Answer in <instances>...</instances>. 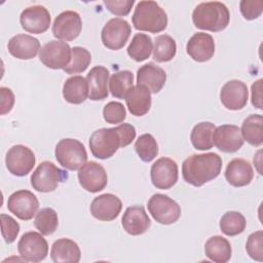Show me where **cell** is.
Returning <instances> with one entry per match:
<instances>
[{
    "label": "cell",
    "instance_id": "6da1fadb",
    "mask_svg": "<svg viewBox=\"0 0 263 263\" xmlns=\"http://www.w3.org/2000/svg\"><path fill=\"white\" fill-rule=\"evenodd\" d=\"M136 138V128L129 123L95 130L89 138L91 154L99 159L112 157L119 148L128 146Z\"/></svg>",
    "mask_w": 263,
    "mask_h": 263
},
{
    "label": "cell",
    "instance_id": "7a4b0ae2",
    "mask_svg": "<svg viewBox=\"0 0 263 263\" xmlns=\"http://www.w3.org/2000/svg\"><path fill=\"white\" fill-rule=\"evenodd\" d=\"M222 168L221 157L214 152L192 154L187 157L182 164L183 179L195 187L216 179Z\"/></svg>",
    "mask_w": 263,
    "mask_h": 263
},
{
    "label": "cell",
    "instance_id": "3957f363",
    "mask_svg": "<svg viewBox=\"0 0 263 263\" xmlns=\"http://www.w3.org/2000/svg\"><path fill=\"white\" fill-rule=\"evenodd\" d=\"M192 21L198 29L220 32L228 26L230 13L227 6L222 2H201L192 12Z\"/></svg>",
    "mask_w": 263,
    "mask_h": 263
},
{
    "label": "cell",
    "instance_id": "277c9868",
    "mask_svg": "<svg viewBox=\"0 0 263 263\" xmlns=\"http://www.w3.org/2000/svg\"><path fill=\"white\" fill-rule=\"evenodd\" d=\"M132 21L137 30L150 33H159L167 26L166 12L151 0L137 3Z\"/></svg>",
    "mask_w": 263,
    "mask_h": 263
},
{
    "label": "cell",
    "instance_id": "5b68a950",
    "mask_svg": "<svg viewBox=\"0 0 263 263\" xmlns=\"http://www.w3.org/2000/svg\"><path fill=\"white\" fill-rule=\"evenodd\" d=\"M54 155L58 162L69 171L79 170L87 160L84 145L76 139H62L55 146Z\"/></svg>",
    "mask_w": 263,
    "mask_h": 263
},
{
    "label": "cell",
    "instance_id": "8992f818",
    "mask_svg": "<svg viewBox=\"0 0 263 263\" xmlns=\"http://www.w3.org/2000/svg\"><path fill=\"white\" fill-rule=\"evenodd\" d=\"M68 178V173L51 161L41 162L31 176V185L38 192H52L61 182Z\"/></svg>",
    "mask_w": 263,
    "mask_h": 263
},
{
    "label": "cell",
    "instance_id": "52a82bcc",
    "mask_svg": "<svg viewBox=\"0 0 263 263\" xmlns=\"http://www.w3.org/2000/svg\"><path fill=\"white\" fill-rule=\"evenodd\" d=\"M148 211L159 224L170 225L177 222L181 216V206L165 194H153L147 203Z\"/></svg>",
    "mask_w": 263,
    "mask_h": 263
},
{
    "label": "cell",
    "instance_id": "ba28073f",
    "mask_svg": "<svg viewBox=\"0 0 263 263\" xmlns=\"http://www.w3.org/2000/svg\"><path fill=\"white\" fill-rule=\"evenodd\" d=\"M72 48L62 40H51L45 43L39 51L40 62L47 68L65 69L71 62Z\"/></svg>",
    "mask_w": 263,
    "mask_h": 263
},
{
    "label": "cell",
    "instance_id": "9c48e42d",
    "mask_svg": "<svg viewBox=\"0 0 263 263\" xmlns=\"http://www.w3.org/2000/svg\"><path fill=\"white\" fill-rule=\"evenodd\" d=\"M21 257L28 262H40L48 254V243L41 233L28 231L22 235L17 242Z\"/></svg>",
    "mask_w": 263,
    "mask_h": 263
},
{
    "label": "cell",
    "instance_id": "30bf717a",
    "mask_svg": "<svg viewBox=\"0 0 263 263\" xmlns=\"http://www.w3.org/2000/svg\"><path fill=\"white\" fill-rule=\"evenodd\" d=\"M132 28L128 22L120 17L109 20L102 29L101 39L105 47L111 50L122 48L129 38Z\"/></svg>",
    "mask_w": 263,
    "mask_h": 263
},
{
    "label": "cell",
    "instance_id": "8fae6325",
    "mask_svg": "<svg viewBox=\"0 0 263 263\" xmlns=\"http://www.w3.org/2000/svg\"><path fill=\"white\" fill-rule=\"evenodd\" d=\"M35 154L27 146L14 145L6 153L5 164L10 174L16 177L28 175L35 165Z\"/></svg>",
    "mask_w": 263,
    "mask_h": 263
},
{
    "label": "cell",
    "instance_id": "7c38bea8",
    "mask_svg": "<svg viewBox=\"0 0 263 263\" xmlns=\"http://www.w3.org/2000/svg\"><path fill=\"white\" fill-rule=\"evenodd\" d=\"M39 208L37 196L26 189L13 192L7 200V209L11 214L23 221L31 220Z\"/></svg>",
    "mask_w": 263,
    "mask_h": 263
},
{
    "label": "cell",
    "instance_id": "4fadbf2b",
    "mask_svg": "<svg viewBox=\"0 0 263 263\" xmlns=\"http://www.w3.org/2000/svg\"><path fill=\"white\" fill-rule=\"evenodd\" d=\"M178 164L168 157L158 158L150 170L151 182L157 189H170L178 181Z\"/></svg>",
    "mask_w": 263,
    "mask_h": 263
},
{
    "label": "cell",
    "instance_id": "5bb4252c",
    "mask_svg": "<svg viewBox=\"0 0 263 263\" xmlns=\"http://www.w3.org/2000/svg\"><path fill=\"white\" fill-rule=\"evenodd\" d=\"M82 29V21L78 12L66 10L61 12L52 24V34L62 41H72L77 38Z\"/></svg>",
    "mask_w": 263,
    "mask_h": 263
},
{
    "label": "cell",
    "instance_id": "9a60e30c",
    "mask_svg": "<svg viewBox=\"0 0 263 263\" xmlns=\"http://www.w3.org/2000/svg\"><path fill=\"white\" fill-rule=\"evenodd\" d=\"M77 176L82 188L90 193L102 191L108 183V177L104 166L96 161L85 162L78 170Z\"/></svg>",
    "mask_w": 263,
    "mask_h": 263
},
{
    "label": "cell",
    "instance_id": "2e32d148",
    "mask_svg": "<svg viewBox=\"0 0 263 263\" xmlns=\"http://www.w3.org/2000/svg\"><path fill=\"white\" fill-rule=\"evenodd\" d=\"M50 13L42 5H33L25 8L20 15L22 28L33 34H41L48 30L50 25Z\"/></svg>",
    "mask_w": 263,
    "mask_h": 263
},
{
    "label": "cell",
    "instance_id": "e0dca14e",
    "mask_svg": "<svg viewBox=\"0 0 263 263\" xmlns=\"http://www.w3.org/2000/svg\"><path fill=\"white\" fill-rule=\"evenodd\" d=\"M240 128L234 124H222L215 128L213 134L214 145L222 152L233 153L243 145Z\"/></svg>",
    "mask_w": 263,
    "mask_h": 263
},
{
    "label": "cell",
    "instance_id": "ac0fdd59",
    "mask_svg": "<svg viewBox=\"0 0 263 263\" xmlns=\"http://www.w3.org/2000/svg\"><path fill=\"white\" fill-rule=\"evenodd\" d=\"M249 99L248 86L240 80H229L221 88L220 100L224 107L228 110H240L242 109Z\"/></svg>",
    "mask_w": 263,
    "mask_h": 263
},
{
    "label": "cell",
    "instance_id": "d6986e66",
    "mask_svg": "<svg viewBox=\"0 0 263 263\" xmlns=\"http://www.w3.org/2000/svg\"><path fill=\"white\" fill-rule=\"evenodd\" d=\"M122 209L120 198L112 193H104L93 198L90 214L100 221H112L118 217Z\"/></svg>",
    "mask_w": 263,
    "mask_h": 263
},
{
    "label": "cell",
    "instance_id": "ffe728a7",
    "mask_svg": "<svg viewBox=\"0 0 263 263\" xmlns=\"http://www.w3.org/2000/svg\"><path fill=\"white\" fill-rule=\"evenodd\" d=\"M186 50L189 57L195 62H208L214 57L215 53L214 38L208 33H195L188 40Z\"/></svg>",
    "mask_w": 263,
    "mask_h": 263
},
{
    "label": "cell",
    "instance_id": "44dd1931",
    "mask_svg": "<svg viewBox=\"0 0 263 263\" xmlns=\"http://www.w3.org/2000/svg\"><path fill=\"white\" fill-rule=\"evenodd\" d=\"M166 73L154 63H148L141 66L137 71V82L146 87L150 92L157 93L164 86Z\"/></svg>",
    "mask_w": 263,
    "mask_h": 263
},
{
    "label": "cell",
    "instance_id": "7402d4cb",
    "mask_svg": "<svg viewBox=\"0 0 263 263\" xmlns=\"http://www.w3.org/2000/svg\"><path fill=\"white\" fill-rule=\"evenodd\" d=\"M121 223L123 229L130 235L143 234L151 225L150 218L142 205L128 206L122 216Z\"/></svg>",
    "mask_w": 263,
    "mask_h": 263
},
{
    "label": "cell",
    "instance_id": "603a6c76",
    "mask_svg": "<svg viewBox=\"0 0 263 263\" xmlns=\"http://www.w3.org/2000/svg\"><path fill=\"white\" fill-rule=\"evenodd\" d=\"M7 48L9 53L18 60H31L40 51V42L28 34H17L9 39Z\"/></svg>",
    "mask_w": 263,
    "mask_h": 263
},
{
    "label": "cell",
    "instance_id": "cb8c5ba5",
    "mask_svg": "<svg viewBox=\"0 0 263 263\" xmlns=\"http://www.w3.org/2000/svg\"><path fill=\"white\" fill-rule=\"evenodd\" d=\"M254 177V171L251 163L243 158H234L230 160L225 170L227 182L234 187H243L251 183Z\"/></svg>",
    "mask_w": 263,
    "mask_h": 263
},
{
    "label": "cell",
    "instance_id": "d4e9b609",
    "mask_svg": "<svg viewBox=\"0 0 263 263\" xmlns=\"http://www.w3.org/2000/svg\"><path fill=\"white\" fill-rule=\"evenodd\" d=\"M109 74V70L104 66H95L88 72L86 80L89 87L88 98L91 101H101L108 97Z\"/></svg>",
    "mask_w": 263,
    "mask_h": 263
},
{
    "label": "cell",
    "instance_id": "484cf974",
    "mask_svg": "<svg viewBox=\"0 0 263 263\" xmlns=\"http://www.w3.org/2000/svg\"><path fill=\"white\" fill-rule=\"evenodd\" d=\"M50 257L54 263H78L81 258V252L74 240L60 238L52 243Z\"/></svg>",
    "mask_w": 263,
    "mask_h": 263
},
{
    "label": "cell",
    "instance_id": "4316f807",
    "mask_svg": "<svg viewBox=\"0 0 263 263\" xmlns=\"http://www.w3.org/2000/svg\"><path fill=\"white\" fill-rule=\"evenodd\" d=\"M89 95V87L86 78L80 75L69 77L63 86L64 99L74 105L83 103Z\"/></svg>",
    "mask_w": 263,
    "mask_h": 263
},
{
    "label": "cell",
    "instance_id": "83f0119b",
    "mask_svg": "<svg viewBox=\"0 0 263 263\" xmlns=\"http://www.w3.org/2000/svg\"><path fill=\"white\" fill-rule=\"evenodd\" d=\"M128 111L135 116H143L151 107V92L142 85H135L125 97Z\"/></svg>",
    "mask_w": 263,
    "mask_h": 263
},
{
    "label": "cell",
    "instance_id": "f1b7e54d",
    "mask_svg": "<svg viewBox=\"0 0 263 263\" xmlns=\"http://www.w3.org/2000/svg\"><path fill=\"white\" fill-rule=\"evenodd\" d=\"M204 254L210 260L214 262L226 263L231 258V245L225 237L214 235L205 241Z\"/></svg>",
    "mask_w": 263,
    "mask_h": 263
},
{
    "label": "cell",
    "instance_id": "f546056e",
    "mask_svg": "<svg viewBox=\"0 0 263 263\" xmlns=\"http://www.w3.org/2000/svg\"><path fill=\"white\" fill-rule=\"evenodd\" d=\"M241 136L252 146H261L263 143V117L260 114L248 116L240 128Z\"/></svg>",
    "mask_w": 263,
    "mask_h": 263
},
{
    "label": "cell",
    "instance_id": "4dcf8cb0",
    "mask_svg": "<svg viewBox=\"0 0 263 263\" xmlns=\"http://www.w3.org/2000/svg\"><path fill=\"white\" fill-rule=\"evenodd\" d=\"M216 126L214 123L205 121L199 122L191 130L190 140L193 147L197 150H209L214 146L213 134Z\"/></svg>",
    "mask_w": 263,
    "mask_h": 263
},
{
    "label": "cell",
    "instance_id": "1f68e13d",
    "mask_svg": "<svg viewBox=\"0 0 263 263\" xmlns=\"http://www.w3.org/2000/svg\"><path fill=\"white\" fill-rule=\"evenodd\" d=\"M126 50L127 54L133 60L136 62H143L150 57L153 50L152 39L147 34L137 33L133 37Z\"/></svg>",
    "mask_w": 263,
    "mask_h": 263
},
{
    "label": "cell",
    "instance_id": "d6a6232c",
    "mask_svg": "<svg viewBox=\"0 0 263 263\" xmlns=\"http://www.w3.org/2000/svg\"><path fill=\"white\" fill-rule=\"evenodd\" d=\"M133 86L134 74L128 70H122L112 74L109 80V90L117 99H125Z\"/></svg>",
    "mask_w": 263,
    "mask_h": 263
},
{
    "label": "cell",
    "instance_id": "836d02e7",
    "mask_svg": "<svg viewBox=\"0 0 263 263\" xmlns=\"http://www.w3.org/2000/svg\"><path fill=\"white\" fill-rule=\"evenodd\" d=\"M177 52L176 41L170 35H159L155 38L153 46V59L158 63L172 61Z\"/></svg>",
    "mask_w": 263,
    "mask_h": 263
},
{
    "label": "cell",
    "instance_id": "e575fe53",
    "mask_svg": "<svg viewBox=\"0 0 263 263\" xmlns=\"http://www.w3.org/2000/svg\"><path fill=\"white\" fill-rule=\"evenodd\" d=\"M246 225L245 216L236 211L226 212L220 220V229L227 236H235L242 233Z\"/></svg>",
    "mask_w": 263,
    "mask_h": 263
},
{
    "label": "cell",
    "instance_id": "d590c367",
    "mask_svg": "<svg viewBox=\"0 0 263 263\" xmlns=\"http://www.w3.org/2000/svg\"><path fill=\"white\" fill-rule=\"evenodd\" d=\"M34 226L42 235H51L59 226L57 212L51 208L41 209L35 216Z\"/></svg>",
    "mask_w": 263,
    "mask_h": 263
},
{
    "label": "cell",
    "instance_id": "8d00e7d4",
    "mask_svg": "<svg viewBox=\"0 0 263 263\" xmlns=\"http://www.w3.org/2000/svg\"><path fill=\"white\" fill-rule=\"evenodd\" d=\"M135 150L143 161L150 162L158 154V144L151 134H143L137 139Z\"/></svg>",
    "mask_w": 263,
    "mask_h": 263
},
{
    "label": "cell",
    "instance_id": "74e56055",
    "mask_svg": "<svg viewBox=\"0 0 263 263\" xmlns=\"http://www.w3.org/2000/svg\"><path fill=\"white\" fill-rule=\"evenodd\" d=\"M91 62L90 52L80 46H74L72 48V58L70 64L64 69L67 74H77L84 72Z\"/></svg>",
    "mask_w": 263,
    "mask_h": 263
},
{
    "label": "cell",
    "instance_id": "f35d334b",
    "mask_svg": "<svg viewBox=\"0 0 263 263\" xmlns=\"http://www.w3.org/2000/svg\"><path fill=\"white\" fill-rule=\"evenodd\" d=\"M103 117L107 123H121L126 117L124 106L119 102H109L103 109Z\"/></svg>",
    "mask_w": 263,
    "mask_h": 263
},
{
    "label": "cell",
    "instance_id": "ab89813d",
    "mask_svg": "<svg viewBox=\"0 0 263 263\" xmlns=\"http://www.w3.org/2000/svg\"><path fill=\"white\" fill-rule=\"evenodd\" d=\"M246 250L248 255L256 260V261H263V232L262 230H258L253 232L249 235Z\"/></svg>",
    "mask_w": 263,
    "mask_h": 263
},
{
    "label": "cell",
    "instance_id": "60d3db41",
    "mask_svg": "<svg viewBox=\"0 0 263 263\" xmlns=\"http://www.w3.org/2000/svg\"><path fill=\"white\" fill-rule=\"evenodd\" d=\"M1 232L6 243L13 242L20 232V224L9 215L1 214Z\"/></svg>",
    "mask_w": 263,
    "mask_h": 263
},
{
    "label": "cell",
    "instance_id": "b9f144b4",
    "mask_svg": "<svg viewBox=\"0 0 263 263\" xmlns=\"http://www.w3.org/2000/svg\"><path fill=\"white\" fill-rule=\"evenodd\" d=\"M239 9L242 16L246 20L252 21L258 18L263 11L262 0H241L239 3Z\"/></svg>",
    "mask_w": 263,
    "mask_h": 263
},
{
    "label": "cell",
    "instance_id": "7bdbcfd3",
    "mask_svg": "<svg viewBox=\"0 0 263 263\" xmlns=\"http://www.w3.org/2000/svg\"><path fill=\"white\" fill-rule=\"evenodd\" d=\"M135 1L134 0H105L104 4L107 9L115 15L124 16L129 13Z\"/></svg>",
    "mask_w": 263,
    "mask_h": 263
},
{
    "label": "cell",
    "instance_id": "ee69618b",
    "mask_svg": "<svg viewBox=\"0 0 263 263\" xmlns=\"http://www.w3.org/2000/svg\"><path fill=\"white\" fill-rule=\"evenodd\" d=\"M1 96V115H4L11 111L14 105V95L12 90L8 87H0Z\"/></svg>",
    "mask_w": 263,
    "mask_h": 263
},
{
    "label": "cell",
    "instance_id": "f6af8a7d",
    "mask_svg": "<svg viewBox=\"0 0 263 263\" xmlns=\"http://www.w3.org/2000/svg\"><path fill=\"white\" fill-rule=\"evenodd\" d=\"M262 82L263 79H258L252 84L251 88L252 104L258 109H262Z\"/></svg>",
    "mask_w": 263,
    "mask_h": 263
}]
</instances>
